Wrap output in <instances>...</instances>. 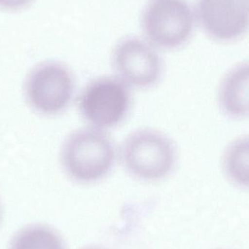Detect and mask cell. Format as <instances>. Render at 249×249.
<instances>
[{"label":"cell","mask_w":249,"mask_h":249,"mask_svg":"<svg viewBox=\"0 0 249 249\" xmlns=\"http://www.w3.org/2000/svg\"><path fill=\"white\" fill-rule=\"evenodd\" d=\"M223 165L227 176L234 184L249 188V136L239 138L228 146Z\"/></svg>","instance_id":"9"},{"label":"cell","mask_w":249,"mask_h":249,"mask_svg":"<svg viewBox=\"0 0 249 249\" xmlns=\"http://www.w3.org/2000/svg\"></svg>","instance_id":"13"},{"label":"cell","mask_w":249,"mask_h":249,"mask_svg":"<svg viewBox=\"0 0 249 249\" xmlns=\"http://www.w3.org/2000/svg\"><path fill=\"white\" fill-rule=\"evenodd\" d=\"M197 15L205 32L219 42H232L249 29V9L243 0H198Z\"/></svg>","instance_id":"7"},{"label":"cell","mask_w":249,"mask_h":249,"mask_svg":"<svg viewBox=\"0 0 249 249\" xmlns=\"http://www.w3.org/2000/svg\"><path fill=\"white\" fill-rule=\"evenodd\" d=\"M8 249H64L62 240L51 228L32 225L20 229L12 238Z\"/></svg>","instance_id":"10"},{"label":"cell","mask_w":249,"mask_h":249,"mask_svg":"<svg viewBox=\"0 0 249 249\" xmlns=\"http://www.w3.org/2000/svg\"><path fill=\"white\" fill-rule=\"evenodd\" d=\"M112 64L118 78L127 86L147 89L159 80L162 62L155 50L142 39L125 38L114 49Z\"/></svg>","instance_id":"6"},{"label":"cell","mask_w":249,"mask_h":249,"mask_svg":"<svg viewBox=\"0 0 249 249\" xmlns=\"http://www.w3.org/2000/svg\"><path fill=\"white\" fill-rule=\"evenodd\" d=\"M219 101L229 116L249 115V62L239 64L226 74L219 89Z\"/></svg>","instance_id":"8"},{"label":"cell","mask_w":249,"mask_h":249,"mask_svg":"<svg viewBox=\"0 0 249 249\" xmlns=\"http://www.w3.org/2000/svg\"><path fill=\"white\" fill-rule=\"evenodd\" d=\"M33 0H0V10L4 12H18L30 5Z\"/></svg>","instance_id":"11"},{"label":"cell","mask_w":249,"mask_h":249,"mask_svg":"<svg viewBox=\"0 0 249 249\" xmlns=\"http://www.w3.org/2000/svg\"><path fill=\"white\" fill-rule=\"evenodd\" d=\"M243 1H244V3L247 4V7H248V8L249 9V0H243Z\"/></svg>","instance_id":"12"},{"label":"cell","mask_w":249,"mask_h":249,"mask_svg":"<svg viewBox=\"0 0 249 249\" xmlns=\"http://www.w3.org/2000/svg\"><path fill=\"white\" fill-rule=\"evenodd\" d=\"M130 105L127 85L116 77H105L90 82L80 93L78 108L93 127L109 128L125 118Z\"/></svg>","instance_id":"4"},{"label":"cell","mask_w":249,"mask_h":249,"mask_svg":"<svg viewBox=\"0 0 249 249\" xmlns=\"http://www.w3.org/2000/svg\"><path fill=\"white\" fill-rule=\"evenodd\" d=\"M116 149L102 129L86 127L71 133L63 145L61 162L64 171L80 183L99 181L112 169Z\"/></svg>","instance_id":"1"},{"label":"cell","mask_w":249,"mask_h":249,"mask_svg":"<svg viewBox=\"0 0 249 249\" xmlns=\"http://www.w3.org/2000/svg\"><path fill=\"white\" fill-rule=\"evenodd\" d=\"M142 28L152 45L177 49L191 37L194 16L184 0H152L143 11Z\"/></svg>","instance_id":"3"},{"label":"cell","mask_w":249,"mask_h":249,"mask_svg":"<svg viewBox=\"0 0 249 249\" xmlns=\"http://www.w3.org/2000/svg\"><path fill=\"white\" fill-rule=\"evenodd\" d=\"M122 158L126 169L133 177L143 181H157L172 171L176 151L171 140L160 132L142 129L126 139Z\"/></svg>","instance_id":"2"},{"label":"cell","mask_w":249,"mask_h":249,"mask_svg":"<svg viewBox=\"0 0 249 249\" xmlns=\"http://www.w3.org/2000/svg\"><path fill=\"white\" fill-rule=\"evenodd\" d=\"M74 91L70 69L59 62L39 64L29 73L25 94L30 106L39 113L54 115L66 109Z\"/></svg>","instance_id":"5"}]
</instances>
